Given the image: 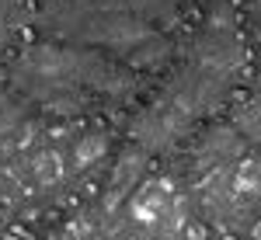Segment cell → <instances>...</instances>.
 Masks as SVG:
<instances>
[{
    "instance_id": "cell-1",
    "label": "cell",
    "mask_w": 261,
    "mask_h": 240,
    "mask_svg": "<svg viewBox=\"0 0 261 240\" xmlns=\"http://www.w3.org/2000/svg\"><path fill=\"white\" fill-rule=\"evenodd\" d=\"M98 146H101V140H87V143H84V146H81L84 153L77 157V167H84L87 160H94V157H98Z\"/></svg>"
}]
</instances>
